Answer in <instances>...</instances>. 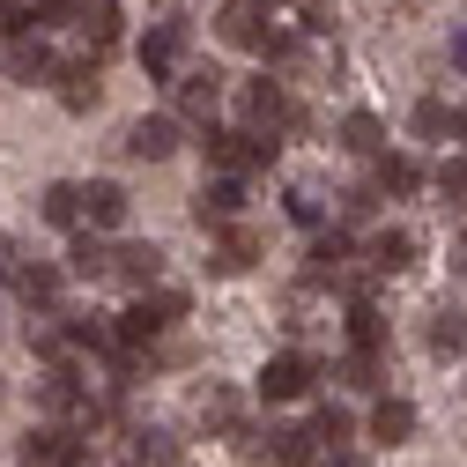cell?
<instances>
[{
  "label": "cell",
  "instance_id": "cell-1",
  "mask_svg": "<svg viewBox=\"0 0 467 467\" xmlns=\"http://www.w3.org/2000/svg\"><path fill=\"white\" fill-rule=\"evenodd\" d=\"M230 438H238L245 460H267V467H319V438H312V423H267V431L238 423Z\"/></svg>",
  "mask_w": 467,
  "mask_h": 467
},
{
  "label": "cell",
  "instance_id": "cell-2",
  "mask_svg": "<svg viewBox=\"0 0 467 467\" xmlns=\"http://www.w3.org/2000/svg\"><path fill=\"white\" fill-rule=\"evenodd\" d=\"M186 45H193V23H186V16H171V23H149V30H141L134 60H141L149 82H171V75H179V60H186Z\"/></svg>",
  "mask_w": 467,
  "mask_h": 467
},
{
  "label": "cell",
  "instance_id": "cell-3",
  "mask_svg": "<svg viewBox=\"0 0 467 467\" xmlns=\"http://www.w3.org/2000/svg\"><path fill=\"white\" fill-rule=\"evenodd\" d=\"M201 156H208V171L245 179V171H260V134L253 127H201Z\"/></svg>",
  "mask_w": 467,
  "mask_h": 467
},
{
  "label": "cell",
  "instance_id": "cell-4",
  "mask_svg": "<svg viewBox=\"0 0 467 467\" xmlns=\"http://www.w3.org/2000/svg\"><path fill=\"white\" fill-rule=\"evenodd\" d=\"M171 104H179V119L215 127V111H223V75H215V67H179V75H171Z\"/></svg>",
  "mask_w": 467,
  "mask_h": 467
},
{
  "label": "cell",
  "instance_id": "cell-5",
  "mask_svg": "<svg viewBox=\"0 0 467 467\" xmlns=\"http://www.w3.org/2000/svg\"><path fill=\"white\" fill-rule=\"evenodd\" d=\"M312 379H319V364L305 357V348H282V357L260 364V400H275V408H282V400H305Z\"/></svg>",
  "mask_w": 467,
  "mask_h": 467
},
{
  "label": "cell",
  "instance_id": "cell-6",
  "mask_svg": "<svg viewBox=\"0 0 467 467\" xmlns=\"http://www.w3.org/2000/svg\"><path fill=\"white\" fill-rule=\"evenodd\" d=\"M238 111H245V127H253V134H289V119H297L289 89H282V82H267V75L238 89Z\"/></svg>",
  "mask_w": 467,
  "mask_h": 467
},
{
  "label": "cell",
  "instance_id": "cell-7",
  "mask_svg": "<svg viewBox=\"0 0 467 467\" xmlns=\"http://www.w3.org/2000/svg\"><path fill=\"white\" fill-rule=\"evenodd\" d=\"M67 282H75L67 260H60V267H52V260H23L8 289H16V305H23V312H60V289H67Z\"/></svg>",
  "mask_w": 467,
  "mask_h": 467
},
{
  "label": "cell",
  "instance_id": "cell-8",
  "mask_svg": "<svg viewBox=\"0 0 467 467\" xmlns=\"http://www.w3.org/2000/svg\"><path fill=\"white\" fill-rule=\"evenodd\" d=\"M119 149L134 163H163V156H179V111H149V119H134L119 134Z\"/></svg>",
  "mask_w": 467,
  "mask_h": 467
},
{
  "label": "cell",
  "instance_id": "cell-9",
  "mask_svg": "<svg viewBox=\"0 0 467 467\" xmlns=\"http://www.w3.org/2000/svg\"><path fill=\"white\" fill-rule=\"evenodd\" d=\"M238 215H245V179H230V171L201 179V193H193V223L201 230H223V223H238Z\"/></svg>",
  "mask_w": 467,
  "mask_h": 467
},
{
  "label": "cell",
  "instance_id": "cell-10",
  "mask_svg": "<svg viewBox=\"0 0 467 467\" xmlns=\"http://www.w3.org/2000/svg\"><path fill=\"white\" fill-rule=\"evenodd\" d=\"M260 253H267V245H260V230L238 215V223H223V230H215V245H208V275H245Z\"/></svg>",
  "mask_w": 467,
  "mask_h": 467
},
{
  "label": "cell",
  "instance_id": "cell-11",
  "mask_svg": "<svg viewBox=\"0 0 467 467\" xmlns=\"http://www.w3.org/2000/svg\"><path fill=\"white\" fill-rule=\"evenodd\" d=\"M104 52H82V60H60V75H52V89H60V104L67 111H97V97H104Z\"/></svg>",
  "mask_w": 467,
  "mask_h": 467
},
{
  "label": "cell",
  "instance_id": "cell-12",
  "mask_svg": "<svg viewBox=\"0 0 467 467\" xmlns=\"http://www.w3.org/2000/svg\"><path fill=\"white\" fill-rule=\"evenodd\" d=\"M267 8H260V0H223V8H215V37L230 45V52H260L267 45V23H260Z\"/></svg>",
  "mask_w": 467,
  "mask_h": 467
},
{
  "label": "cell",
  "instance_id": "cell-13",
  "mask_svg": "<svg viewBox=\"0 0 467 467\" xmlns=\"http://www.w3.org/2000/svg\"><path fill=\"white\" fill-rule=\"evenodd\" d=\"M416 400H408V393H379L371 400V423H364V438L371 445H408V438H416Z\"/></svg>",
  "mask_w": 467,
  "mask_h": 467
},
{
  "label": "cell",
  "instance_id": "cell-14",
  "mask_svg": "<svg viewBox=\"0 0 467 467\" xmlns=\"http://www.w3.org/2000/svg\"><path fill=\"white\" fill-rule=\"evenodd\" d=\"M416 230H371V238H364V267L386 282V275H408V267H416Z\"/></svg>",
  "mask_w": 467,
  "mask_h": 467
},
{
  "label": "cell",
  "instance_id": "cell-15",
  "mask_svg": "<svg viewBox=\"0 0 467 467\" xmlns=\"http://www.w3.org/2000/svg\"><path fill=\"white\" fill-rule=\"evenodd\" d=\"M111 282H127V289H156V282H163V253H156L149 238L111 245Z\"/></svg>",
  "mask_w": 467,
  "mask_h": 467
},
{
  "label": "cell",
  "instance_id": "cell-16",
  "mask_svg": "<svg viewBox=\"0 0 467 467\" xmlns=\"http://www.w3.org/2000/svg\"><path fill=\"white\" fill-rule=\"evenodd\" d=\"M127 208H134V201H127L119 179H89V186H82V223H89V230H127Z\"/></svg>",
  "mask_w": 467,
  "mask_h": 467
},
{
  "label": "cell",
  "instance_id": "cell-17",
  "mask_svg": "<svg viewBox=\"0 0 467 467\" xmlns=\"http://www.w3.org/2000/svg\"><path fill=\"white\" fill-rule=\"evenodd\" d=\"M75 30H82V45H89V52H111V45L127 37V16H119V0H82Z\"/></svg>",
  "mask_w": 467,
  "mask_h": 467
},
{
  "label": "cell",
  "instance_id": "cell-18",
  "mask_svg": "<svg viewBox=\"0 0 467 467\" xmlns=\"http://www.w3.org/2000/svg\"><path fill=\"white\" fill-rule=\"evenodd\" d=\"M8 75H16V82H52V75H60V60H52L45 30H23V37L8 45Z\"/></svg>",
  "mask_w": 467,
  "mask_h": 467
},
{
  "label": "cell",
  "instance_id": "cell-19",
  "mask_svg": "<svg viewBox=\"0 0 467 467\" xmlns=\"http://www.w3.org/2000/svg\"><path fill=\"white\" fill-rule=\"evenodd\" d=\"M371 179H379L393 201H408V193H423V186H431V171H423L416 156H408V149H386V156L371 163Z\"/></svg>",
  "mask_w": 467,
  "mask_h": 467
},
{
  "label": "cell",
  "instance_id": "cell-20",
  "mask_svg": "<svg viewBox=\"0 0 467 467\" xmlns=\"http://www.w3.org/2000/svg\"><path fill=\"white\" fill-rule=\"evenodd\" d=\"M423 341H431V357H467V305H431V327H423Z\"/></svg>",
  "mask_w": 467,
  "mask_h": 467
},
{
  "label": "cell",
  "instance_id": "cell-21",
  "mask_svg": "<svg viewBox=\"0 0 467 467\" xmlns=\"http://www.w3.org/2000/svg\"><path fill=\"white\" fill-rule=\"evenodd\" d=\"M67 275L75 282H111V245H104V230H75V245H67Z\"/></svg>",
  "mask_w": 467,
  "mask_h": 467
},
{
  "label": "cell",
  "instance_id": "cell-22",
  "mask_svg": "<svg viewBox=\"0 0 467 467\" xmlns=\"http://www.w3.org/2000/svg\"><path fill=\"white\" fill-rule=\"evenodd\" d=\"M334 379L348 393H386V348H348V357L334 364Z\"/></svg>",
  "mask_w": 467,
  "mask_h": 467
},
{
  "label": "cell",
  "instance_id": "cell-23",
  "mask_svg": "<svg viewBox=\"0 0 467 467\" xmlns=\"http://www.w3.org/2000/svg\"><path fill=\"white\" fill-rule=\"evenodd\" d=\"M348 348H393V327L371 305V289H364V297H348Z\"/></svg>",
  "mask_w": 467,
  "mask_h": 467
},
{
  "label": "cell",
  "instance_id": "cell-24",
  "mask_svg": "<svg viewBox=\"0 0 467 467\" xmlns=\"http://www.w3.org/2000/svg\"><path fill=\"white\" fill-rule=\"evenodd\" d=\"M341 149L364 156V163H379L386 156V119H379V111H348V119H341Z\"/></svg>",
  "mask_w": 467,
  "mask_h": 467
},
{
  "label": "cell",
  "instance_id": "cell-25",
  "mask_svg": "<svg viewBox=\"0 0 467 467\" xmlns=\"http://www.w3.org/2000/svg\"><path fill=\"white\" fill-rule=\"evenodd\" d=\"M67 438H75V431H60V423L16 438V467H60V460H67Z\"/></svg>",
  "mask_w": 467,
  "mask_h": 467
},
{
  "label": "cell",
  "instance_id": "cell-26",
  "mask_svg": "<svg viewBox=\"0 0 467 467\" xmlns=\"http://www.w3.org/2000/svg\"><path fill=\"white\" fill-rule=\"evenodd\" d=\"M37 215H45L52 230H82V186H67V179H52V186L37 193Z\"/></svg>",
  "mask_w": 467,
  "mask_h": 467
},
{
  "label": "cell",
  "instance_id": "cell-27",
  "mask_svg": "<svg viewBox=\"0 0 467 467\" xmlns=\"http://www.w3.org/2000/svg\"><path fill=\"white\" fill-rule=\"evenodd\" d=\"M193 416H201V431H223V438H230V431L245 423V408H238V393H230V386H208V393L193 400Z\"/></svg>",
  "mask_w": 467,
  "mask_h": 467
},
{
  "label": "cell",
  "instance_id": "cell-28",
  "mask_svg": "<svg viewBox=\"0 0 467 467\" xmlns=\"http://www.w3.org/2000/svg\"><path fill=\"white\" fill-rule=\"evenodd\" d=\"M431 193H438V208L467 215V149H460V156H445V163L431 171Z\"/></svg>",
  "mask_w": 467,
  "mask_h": 467
},
{
  "label": "cell",
  "instance_id": "cell-29",
  "mask_svg": "<svg viewBox=\"0 0 467 467\" xmlns=\"http://www.w3.org/2000/svg\"><path fill=\"white\" fill-rule=\"evenodd\" d=\"M312 438H319V452H334V445L357 438V416H348L341 400H319V408H312Z\"/></svg>",
  "mask_w": 467,
  "mask_h": 467
},
{
  "label": "cell",
  "instance_id": "cell-30",
  "mask_svg": "<svg viewBox=\"0 0 467 467\" xmlns=\"http://www.w3.org/2000/svg\"><path fill=\"white\" fill-rule=\"evenodd\" d=\"M408 134H416V141L452 134V104H445V97H416V111H408Z\"/></svg>",
  "mask_w": 467,
  "mask_h": 467
},
{
  "label": "cell",
  "instance_id": "cell-31",
  "mask_svg": "<svg viewBox=\"0 0 467 467\" xmlns=\"http://www.w3.org/2000/svg\"><path fill=\"white\" fill-rule=\"evenodd\" d=\"M260 60H267L275 75H289V67H305V30H267V45H260Z\"/></svg>",
  "mask_w": 467,
  "mask_h": 467
},
{
  "label": "cell",
  "instance_id": "cell-32",
  "mask_svg": "<svg viewBox=\"0 0 467 467\" xmlns=\"http://www.w3.org/2000/svg\"><path fill=\"white\" fill-rule=\"evenodd\" d=\"M334 201H341V223H371V215H379V201H386V186H379V179H364V186H341Z\"/></svg>",
  "mask_w": 467,
  "mask_h": 467
},
{
  "label": "cell",
  "instance_id": "cell-33",
  "mask_svg": "<svg viewBox=\"0 0 467 467\" xmlns=\"http://www.w3.org/2000/svg\"><path fill=\"white\" fill-rule=\"evenodd\" d=\"M282 208H289V223H305V230H319V215H327V208H319V186H289Z\"/></svg>",
  "mask_w": 467,
  "mask_h": 467
},
{
  "label": "cell",
  "instance_id": "cell-34",
  "mask_svg": "<svg viewBox=\"0 0 467 467\" xmlns=\"http://www.w3.org/2000/svg\"><path fill=\"white\" fill-rule=\"evenodd\" d=\"M30 16H37V30H52V23H75L82 0H30Z\"/></svg>",
  "mask_w": 467,
  "mask_h": 467
},
{
  "label": "cell",
  "instance_id": "cell-35",
  "mask_svg": "<svg viewBox=\"0 0 467 467\" xmlns=\"http://www.w3.org/2000/svg\"><path fill=\"white\" fill-rule=\"evenodd\" d=\"M297 30H305V37H334V8H319V0H312V8L297 16Z\"/></svg>",
  "mask_w": 467,
  "mask_h": 467
},
{
  "label": "cell",
  "instance_id": "cell-36",
  "mask_svg": "<svg viewBox=\"0 0 467 467\" xmlns=\"http://www.w3.org/2000/svg\"><path fill=\"white\" fill-rule=\"evenodd\" d=\"M445 60H452V67H460V75H467V23H460V30H452V45H445Z\"/></svg>",
  "mask_w": 467,
  "mask_h": 467
},
{
  "label": "cell",
  "instance_id": "cell-37",
  "mask_svg": "<svg viewBox=\"0 0 467 467\" xmlns=\"http://www.w3.org/2000/svg\"><path fill=\"white\" fill-rule=\"evenodd\" d=\"M319 467H364V452H348V445H334V452H319Z\"/></svg>",
  "mask_w": 467,
  "mask_h": 467
},
{
  "label": "cell",
  "instance_id": "cell-38",
  "mask_svg": "<svg viewBox=\"0 0 467 467\" xmlns=\"http://www.w3.org/2000/svg\"><path fill=\"white\" fill-rule=\"evenodd\" d=\"M452 141H460V149H467V111H452Z\"/></svg>",
  "mask_w": 467,
  "mask_h": 467
},
{
  "label": "cell",
  "instance_id": "cell-39",
  "mask_svg": "<svg viewBox=\"0 0 467 467\" xmlns=\"http://www.w3.org/2000/svg\"><path fill=\"white\" fill-rule=\"evenodd\" d=\"M452 267H460V275H467V230H460V245H452Z\"/></svg>",
  "mask_w": 467,
  "mask_h": 467
},
{
  "label": "cell",
  "instance_id": "cell-40",
  "mask_svg": "<svg viewBox=\"0 0 467 467\" xmlns=\"http://www.w3.org/2000/svg\"><path fill=\"white\" fill-rule=\"evenodd\" d=\"M260 8H282V0H260Z\"/></svg>",
  "mask_w": 467,
  "mask_h": 467
}]
</instances>
